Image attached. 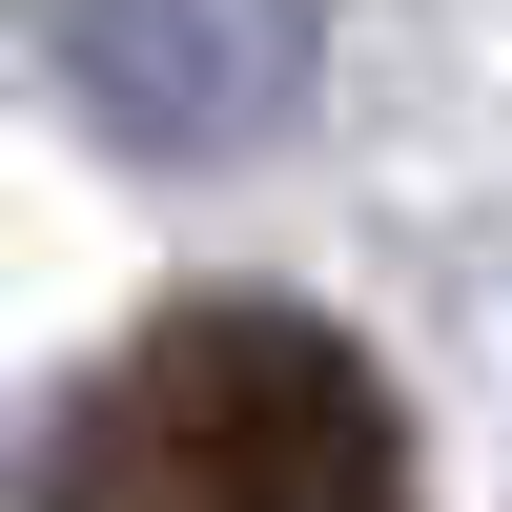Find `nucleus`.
I'll list each match as a JSON object with an SVG mask.
<instances>
[{"instance_id":"1","label":"nucleus","mask_w":512,"mask_h":512,"mask_svg":"<svg viewBox=\"0 0 512 512\" xmlns=\"http://www.w3.org/2000/svg\"><path fill=\"white\" fill-rule=\"evenodd\" d=\"M41 512H410V410L328 308L205 287L62 390Z\"/></svg>"},{"instance_id":"2","label":"nucleus","mask_w":512,"mask_h":512,"mask_svg":"<svg viewBox=\"0 0 512 512\" xmlns=\"http://www.w3.org/2000/svg\"><path fill=\"white\" fill-rule=\"evenodd\" d=\"M41 41H62L82 123H123L144 164H226L308 103L328 0H41Z\"/></svg>"}]
</instances>
